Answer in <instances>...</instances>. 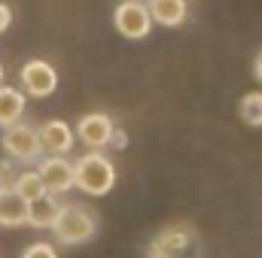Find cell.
<instances>
[{"label": "cell", "mask_w": 262, "mask_h": 258, "mask_svg": "<svg viewBox=\"0 0 262 258\" xmlns=\"http://www.w3.org/2000/svg\"><path fill=\"white\" fill-rule=\"evenodd\" d=\"M113 183H116V170L101 152H89L73 164V186L85 194H107Z\"/></svg>", "instance_id": "cell-1"}, {"label": "cell", "mask_w": 262, "mask_h": 258, "mask_svg": "<svg viewBox=\"0 0 262 258\" xmlns=\"http://www.w3.org/2000/svg\"><path fill=\"white\" fill-rule=\"evenodd\" d=\"M52 231H55V237L61 243H67V246L85 243L95 234V216L85 207H79V203H67V207L58 210V219H55Z\"/></svg>", "instance_id": "cell-2"}, {"label": "cell", "mask_w": 262, "mask_h": 258, "mask_svg": "<svg viewBox=\"0 0 262 258\" xmlns=\"http://www.w3.org/2000/svg\"><path fill=\"white\" fill-rule=\"evenodd\" d=\"M113 24L128 40H143L152 31V18H149L146 6L140 0H122L116 6V12H113Z\"/></svg>", "instance_id": "cell-3"}, {"label": "cell", "mask_w": 262, "mask_h": 258, "mask_svg": "<svg viewBox=\"0 0 262 258\" xmlns=\"http://www.w3.org/2000/svg\"><path fill=\"white\" fill-rule=\"evenodd\" d=\"M3 149L15 161H37L40 152H43L40 140H37V128L21 125V122H15V125H9V128L3 131Z\"/></svg>", "instance_id": "cell-4"}, {"label": "cell", "mask_w": 262, "mask_h": 258, "mask_svg": "<svg viewBox=\"0 0 262 258\" xmlns=\"http://www.w3.org/2000/svg\"><path fill=\"white\" fill-rule=\"evenodd\" d=\"M37 176L43 183L46 194H61L67 189H73V164L67 161L64 155H49L40 161Z\"/></svg>", "instance_id": "cell-5"}, {"label": "cell", "mask_w": 262, "mask_h": 258, "mask_svg": "<svg viewBox=\"0 0 262 258\" xmlns=\"http://www.w3.org/2000/svg\"><path fill=\"white\" fill-rule=\"evenodd\" d=\"M21 88L34 97H49L58 88V73L46 61H28L21 67Z\"/></svg>", "instance_id": "cell-6"}, {"label": "cell", "mask_w": 262, "mask_h": 258, "mask_svg": "<svg viewBox=\"0 0 262 258\" xmlns=\"http://www.w3.org/2000/svg\"><path fill=\"white\" fill-rule=\"evenodd\" d=\"M76 134H79V140H82L85 146L101 149V146H107V143H110V137H113V122H110L104 113H89V116H82V119H79Z\"/></svg>", "instance_id": "cell-7"}, {"label": "cell", "mask_w": 262, "mask_h": 258, "mask_svg": "<svg viewBox=\"0 0 262 258\" xmlns=\"http://www.w3.org/2000/svg\"><path fill=\"white\" fill-rule=\"evenodd\" d=\"M37 140L40 149L49 155H67L73 149V131L64 122H46L43 128H37Z\"/></svg>", "instance_id": "cell-8"}, {"label": "cell", "mask_w": 262, "mask_h": 258, "mask_svg": "<svg viewBox=\"0 0 262 258\" xmlns=\"http://www.w3.org/2000/svg\"><path fill=\"white\" fill-rule=\"evenodd\" d=\"M143 6H146L149 18L156 24H165V28H177L186 18V0H149Z\"/></svg>", "instance_id": "cell-9"}, {"label": "cell", "mask_w": 262, "mask_h": 258, "mask_svg": "<svg viewBox=\"0 0 262 258\" xmlns=\"http://www.w3.org/2000/svg\"><path fill=\"white\" fill-rule=\"evenodd\" d=\"M0 225L6 228L28 225V200L18 197L12 189H0Z\"/></svg>", "instance_id": "cell-10"}, {"label": "cell", "mask_w": 262, "mask_h": 258, "mask_svg": "<svg viewBox=\"0 0 262 258\" xmlns=\"http://www.w3.org/2000/svg\"><path fill=\"white\" fill-rule=\"evenodd\" d=\"M58 200L52 197V194H40L37 200H31L28 203V225H34V228H52L55 225V219H58Z\"/></svg>", "instance_id": "cell-11"}, {"label": "cell", "mask_w": 262, "mask_h": 258, "mask_svg": "<svg viewBox=\"0 0 262 258\" xmlns=\"http://www.w3.org/2000/svg\"><path fill=\"white\" fill-rule=\"evenodd\" d=\"M21 116H25V94H21L18 88L0 85V125L9 128V125H15Z\"/></svg>", "instance_id": "cell-12"}, {"label": "cell", "mask_w": 262, "mask_h": 258, "mask_svg": "<svg viewBox=\"0 0 262 258\" xmlns=\"http://www.w3.org/2000/svg\"><path fill=\"white\" fill-rule=\"evenodd\" d=\"M12 192L18 194V197H25V200L31 203V200H37L40 194H46V189H43V183H40V176H37V170H28V173H21V176L15 179V186H12Z\"/></svg>", "instance_id": "cell-13"}, {"label": "cell", "mask_w": 262, "mask_h": 258, "mask_svg": "<svg viewBox=\"0 0 262 258\" xmlns=\"http://www.w3.org/2000/svg\"><path fill=\"white\" fill-rule=\"evenodd\" d=\"M241 119L253 128H262V91H250L241 97V107H238Z\"/></svg>", "instance_id": "cell-14"}, {"label": "cell", "mask_w": 262, "mask_h": 258, "mask_svg": "<svg viewBox=\"0 0 262 258\" xmlns=\"http://www.w3.org/2000/svg\"><path fill=\"white\" fill-rule=\"evenodd\" d=\"M21 258H58V255H55V249H52L49 243H34V246L25 249Z\"/></svg>", "instance_id": "cell-15"}, {"label": "cell", "mask_w": 262, "mask_h": 258, "mask_svg": "<svg viewBox=\"0 0 262 258\" xmlns=\"http://www.w3.org/2000/svg\"><path fill=\"white\" fill-rule=\"evenodd\" d=\"M9 24H12V9H9L6 3H0V34H3Z\"/></svg>", "instance_id": "cell-16"}, {"label": "cell", "mask_w": 262, "mask_h": 258, "mask_svg": "<svg viewBox=\"0 0 262 258\" xmlns=\"http://www.w3.org/2000/svg\"><path fill=\"white\" fill-rule=\"evenodd\" d=\"M253 73H256V79L262 82V55L256 58V64H253Z\"/></svg>", "instance_id": "cell-17"}, {"label": "cell", "mask_w": 262, "mask_h": 258, "mask_svg": "<svg viewBox=\"0 0 262 258\" xmlns=\"http://www.w3.org/2000/svg\"><path fill=\"white\" fill-rule=\"evenodd\" d=\"M0 82H3V64H0Z\"/></svg>", "instance_id": "cell-18"}]
</instances>
